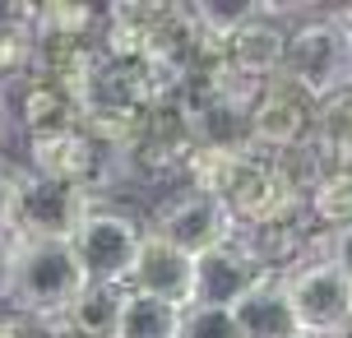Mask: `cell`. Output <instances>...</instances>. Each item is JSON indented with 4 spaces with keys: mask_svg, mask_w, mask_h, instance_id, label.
I'll return each mask as SVG.
<instances>
[{
    "mask_svg": "<svg viewBox=\"0 0 352 338\" xmlns=\"http://www.w3.org/2000/svg\"><path fill=\"white\" fill-rule=\"evenodd\" d=\"M79 287H84V273L74 264L70 241H19L14 236L10 278H5V297H0V302H10V311L60 320Z\"/></svg>",
    "mask_w": 352,
    "mask_h": 338,
    "instance_id": "cell-1",
    "label": "cell"
},
{
    "mask_svg": "<svg viewBox=\"0 0 352 338\" xmlns=\"http://www.w3.org/2000/svg\"><path fill=\"white\" fill-rule=\"evenodd\" d=\"M283 79L297 84L311 102H324L329 93L352 84V60L343 47L338 23L324 14H297L287 23V42H283Z\"/></svg>",
    "mask_w": 352,
    "mask_h": 338,
    "instance_id": "cell-2",
    "label": "cell"
},
{
    "mask_svg": "<svg viewBox=\"0 0 352 338\" xmlns=\"http://www.w3.org/2000/svg\"><path fill=\"white\" fill-rule=\"evenodd\" d=\"M23 167L47 181L74 185L79 195H88L93 204H107V195L125 181L121 153H111L107 144H98L84 130L56 135V139H33L23 144Z\"/></svg>",
    "mask_w": 352,
    "mask_h": 338,
    "instance_id": "cell-3",
    "label": "cell"
},
{
    "mask_svg": "<svg viewBox=\"0 0 352 338\" xmlns=\"http://www.w3.org/2000/svg\"><path fill=\"white\" fill-rule=\"evenodd\" d=\"M195 153V125L190 107L181 93H162L140 111V130L130 148L121 153L125 162V181H162V177H181L186 158Z\"/></svg>",
    "mask_w": 352,
    "mask_h": 338,
    "instance_id": "cell-4",
    "label": "cell"
},
{
    "mask_svg": "<svg viewBox=\"0 0 352 338\" xmlns=\"http://www.w3.org/2000/svg\"><path fill=\"white\" fill-rule=\"evenodd\" d=\"M283 278L287 306L297 315V329L311 338H348L352 334V278L338 273L329 260L306 255Z\"/></svg>",
    "mask_w": 352,
    "mask_h": 338,
    "instance_id": "cell-5",
    "label": "cell"
},
{
    "mask_svg": "<svg viewBox=\"0 0 352 338\" xmlns=\"http://www.w3.org/2000/svg\"><path fill=\"white\" fill-rule=\"evenodd\" d=\"M140 241H144V223L135 214H125L116 204H93L84 214V223L74 227L70 250H74V264L84 273V283L125 287L130 264L140 255Z\"/></svg>",
    "mask_w": 352,
    "mask_h": 338,
    "instance_id": "cell-6",
    "label": "cell"
},
{
    "mask_svg": "<svg viewBox=\"0 0 352 338\" xmlns=\"http://www.w3.org/2000/svg\"><path fill=\"white\" fill-rule=\"evenodd\" d=\"M88 209H93V199L79 195L74 185L37 177V172H28L23 162L14 167L10 236H19V241H70Z\"/></svg>",
    "mask_w": 352,
    "mask_h": 338,
    "instance_id": "cell-7",
    "label": "cell"
},
{
    "mask_svg": "<svg viewBox=\"0 0 352 338\" xmlns=\"http://www.w3.org/2000/svg\"><path fill=\"white\" fill-rule=\"evenodd\" d=\"M311 116H316V102L287 84L283 74L255 84L246 102V130H250V148L255 153H283V148H297V144L311 139Z\"/></svg>",
    "mask_w": 352,
    "mask_h": 338,
    "instance_id": "cell-8",
    "label": "cell"
},
{
    "mask_svg": "<svg viewBox=\"0 0 352 338\" xmlns=\"http://www.w3.org/2000/svg\"><path fill=\"white\" fill-rule=\"evenodd\" d=\"M144 232H153V236H158V241H167L172 250H181V255L199 260V255H209V250L228 246L236 227H232V218L223 214V209H218L209 195H195V190H186V195L167 199Z\"/></svg>",
    "mask_w": 352,
    "mask_h": 338,
    "instance_id": "cell-9",
    "label": "cell"
},
{
    "mask_svg": "<svg viewBox=\"0 0 352 338\" xmlns=\"http://www.w3.org/2000/svg\"><path fill=\"white\" fill-rule=\"evenodd\" d=\"M283 42H287V23L274 5H260V14L241 23L232 37H223V60L241 84H264L283 70Z\"/></svg>",
    "mask_w": 352,
    "mask_h": 338,
    "instance_id": "cell-10",
    "label": "cell"
},
{
    "mask_svg": "<svg viewBox=\"0 0 352 338\" xmlns=\"http://www.w3.org/2000/svg\"><path fill=\"white\" fill-rule=\"evenodd\" d=\"M153 98H162L153 65L148 60H125V56H102L93 79L79 93L84 111H144Z\"/></svg>",
    "mask_w": 352,
    "mask_h": 338,
    "instance_id": "cell-11",
    "label": "cell"
},
{
    "mask_svg": "<svg viewBox=\"0 0 352 338\" xmlns=\"http://www.w3.org/2000/svg\"><path fill=\"white\" fill-rule=\"evenodd\" d=\"M125 287L140 292V297H158V302L186 311L190 306V292H195V260L181 255V250H172L167 241H158L153 232H144L140 255L130 264Z\"/></svg>",
    "mask_w": 352,
    "mask_h": 338,
    "instance_id": "cell-12",
    "label": "cell"
},
{
    "mask_svg": "<svg viewBox=\"0 0 352 338\" xmlns=\"http://www.w3.org/2000/svg\"><path fill=\"white\" fill-rule=\"evenodd\" d=\"M79 116H84L79 93L60 89V84L28 79L23 89H14V125H19V135H23V144L70 135V130H79Z\"/></svg>",
    "mask_w": 352,
    "mask_h": 338,
    "instance_id": "cell-13",
    "label": "cell"
},
{
    "mask_svg": "<svg viewBox=\"0 0 352 338\" xmlns=\"http://www.w3.org/2000/svg\"><path fill=\"white\" fill-rule=\"evenodd\" d=\"M264 278V269L250 260L246 250L228 241V246L209 250L195 260V292H190V306H209V311H228L236 297H246L250 287Z\"/></svg>",
    "mask_w": 352,
    "mask_h": 338,
    "instance_id": "cell-14",
    "label": "cell"
},
{
    "mask_svg": "<svg viewBox=\"0 0 352 338\" xmlns=\"http://www.w3.org/2000/svg\"><path fill=\"white\" fill-rule=\"evenodd\" d=\"M102 60L98 37H65V33H33V79L60 84L70 93H84Z\"/></svg>",
    "mask_w": 352,
    "mask_h": 338,
    "instance_id": "cell-15",
    "label": "cell"
},
{
    "mask_svg": "<svg viewBox=\"0 0 352 338\" xmlns=\"http://www.w3.org/2000/svg\"><path fill=\"white\" fill-rule=\"evenodd\" d=\"M228 315H232L236 338H297L301 334L278 273H264L246 297H236L228 306Z\"/></svg>",
    "mask_w": 352,
    "mask_h": 338,
    "instance_id": "cell-16",
    "label": "cell"
},
{
    "mask_svg": "<svg viewBox=\"0 0 352 338\" xmlns=\"http://www.w3.org/2000/svg\"><path fill=\"white\" fill-rule=\"evenodd\" d=\"M172 5H153V0H125V5H107L102 10V33L98 47L102 56H125V60H144L148 42L158 37L162 19Z\"/></svg>",
    "mask_w": 352,
    "mask_h": 338,
    "instance_id": "cell-17",
    "label": "cell"
},
{
    "mask_svg": "<svg viewBox=\"0 0 352 338\" xmlns=\"http://www.w3.org/2000/svg\"><path fill=\"white\" fill-rule=\"evenodd\" d=\"M246 102L250 93H223V98L195 102L190 107L195 148H204V153H255L246 130Z\"/></svg>",
    "mask_w": 352,
    "mask_h": 338,
    "instance_id": "cell-18",
    "label": "cell"
},
{
    "mask_svg": "<svg viewBox=\"0 0 352 338\" xmlns=\"http://www.w3.org/2000/svg\"><path fill=\"white\" fill-rule=\"evenodd\" d=\"M33 5H0V98L33 79Z\"/></svg>",
    "mask_w": 352,
    "mask_h": 338,
    "instance_id": "cell-19",
    "label": "cell"
},
{
    "mask_svg": "<svg viewBox=\"0 0 352 338\" xmlns=\"http://www.w3.org/2000/svg\"><path fill=\"white\" fill-rule=\"evenodd\" d=\"M121 297L125 287L111 283H84L74 292V302L65 306L60 324L74 338H116V320H121Z\"/></svg>",
    "mask_w": 352,
    "mask_h": 338,
    "instance_id": "cell-20",
    "label": "cell"
},
{
    "mask_svg": "<svg viewBox=\"0 0 352 338\" xmlns=\"http://www.w3.org/2000/svg\"><path fill=\"white\" fill-rule=\"evenodd\" d=\"M311 144L324 167H352V84L316 102L311 116Z\"/></svg>",
    "mask_w": 352,
    "mask_h": 338,
    "instance_id": "cell-21",
    "label": "cell"
},
{
    "mask_svg": "<svg viewBox=\"0 0 352 338\" xmlns=\"http://www.w3.org/2000/svg\"><path fill=\"white\" fill-rule=\"evenodd\" d=\"M306 218L316 232L352 227V167H329L306 195Z\"/></svg>",
    "mask_w": 352,
    "mask_h": 338,
    "instance_id": "cell-22",
    "label": "cell"
},
{
    "mask_svg": "<svg viewBox=\"0 0 352 338\" xmlns=\"http://www.w3.org/2000/svg\"><path fill=\"white\" fill-rule=\"evenodd\" d=\"M181 329V311L158 297H140L125 287L121 297V320H116V338H176Z\"/></svg>",
    "mask_w": 352,
    "mask_h": 338,
    "instance_id": "cell-23",
    "label": "cell"
},
{
    "mask_svg": "<svg viewBox=\"0 0 352 338\" xmlns=\"http://www.w3.org/2000/svg\"><path fill=\"white\" fill-rule=\"evenodd\" d=\"M28 23H33V33L98 37L102 33V10H98V5H74V0H60V5H33V10H28Z\"/></svg>",
    "mask_w": 352,
    "mask_h": 338,
    "instance_id": "cell-24",
    "label": "cell"
},
{
    "mask_svg": "<svg viewBox=\"0 0 352 338\" xmlns=\"http://www.w3.org/2000/svg\"><path fill=\"white\" fill-rule=\"evenodd\" d=\"M260 14V5L255 0H236V5H223V0H209V5H190V19L195 28L204 37H213V42H223V37H232L241 23H250V19Z\"/></svg>",
    "mask_w": 352,
    "mask_h": 338,
    "instance_id": "cell-25",
    "label": "cell"
},
{
    "mask_svg": "<svg viewBox=\"0 0 352 338\" xmlns=\"http://www.w3.org/2000/svg\"><path fill=\"white\" fill-rule=\"evenodd\" d=\"M176 338H236L228 311H209V306H186L181 311V329Z\"/></svg>",
    "mask_w": 352,
    "mask_h": 338,
    "instance_id": "cell-26",
    "label": "cell"
},
{
    "mask_svg": "<svg viewBox=\"0 0 352 338\" xmlns=\"http://www.w3.org/2000/svg\"><path fill=\"white\" fill-rule=\"evenodd\" d=\"M0 338H60V320L23 315V311H0Z\"/></svg>",
    "mask_w": 352,
    "mask_h": 338,
    "instance_id": "cell-27",
    "label": "cell"
},
{
    "mask_svg": "<svg viewBox=\"0 0 352 338\" xmlns=\"http://www.w3.org/2000/svg\"><path fill=\"white\" fill-rule=\"evenodd\" d=\"M311 255L329 260L338 273H348V278H352V227H343V232H320L316 246H311Z\"/></svg>",
    "mask_w": 352,
    "mask_h": 338,
    "instance_id": "cell-28",
    "label": "cell"
},
{
    "mask_svg": "<svg viewBox=\"0 0 352 338\" xmlns=\"http://www.w3.org/2000/svg\"><path fill=\"white\" fill-rule=\"evenodd\" d=\"M10 204H14V162L0 158V227H10Z\"/></svg>",
    "mask_w": 352,
    "mask_h": 338,
    "instance_id": "cell-29",
    "label": "cell"
},
{
    "mask_svg": "<svg viewBox=\"0 0 352 338\" xmlns=\"http://www.w3.org/2000/svg\"><path fill=\"white\" fill-rule=\"evenodd\" d=\"M10 255H14V236H10V227H0V297H5V278H10Z\"/></svg>",
    "mask_w": 352,
    "mask_h": 338,
    "instance_id": "cell-30",
    "label": "cell"
},
{
    "mask_svg": "<svg viewBox=\"0 0 352 338\" xmlns=\"http://www.w3.org/2000/svg\"><path fill=\"white\" fill-rule=\"evenodd\" d=\"M329 19L338 23V33H343V47H348V60H352V5H348V10H329Z\"/></svg>",
    "mask_w": 352,
    "mask_h": 338,
    "instance_id": "cell-31",
    "label": "cell"
},
{
    "mask_svg": "<svg viewBox=\"0 0 352 338\" xmlns=\"http://www.w3.org/2000/svg\"><path fill=\"white\" fill-rule=\"evenodd\" d=\"M5 139H10V107H5V98H0V148H5ZM5 158V153H0Z\"/></svg>",
    "mask_w": 352,
    "mask_h": 338,
    "instance_id": "cell-32",
    "label": "cell"
},
{
    "mask_svg": "<svg viewBox=\"0 0 352 338\" xmlns=\"http://www.w3.org/2000/svg\"><path fill=\"white\" fill-rule=\"evenodd\" d=\"M297 338H311V334H297Z\"/></svg>",
    "mask_w": 352,
    "mask_h": 338,
    "instance_id": "cell-33",
    "label": "cell"
}]
</instances>
